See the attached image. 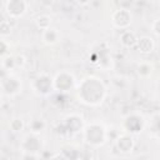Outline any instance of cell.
<instances>
[{"label":"cell","mask_w":160,"mask_h":160,"mask_svg":"<svg viewBox=\"0 0 160 160\" xmlns=\"http://www.w3.org/2000/svg\"><path fill=\"white\" fill-rule=\"evenodd\" d=\"M76 95L80 102L88 106H98L105 100L106 86L100 78L90 75L79 82L76 88Z\"/></svg>","instance_id":"6da1fadb"},{"label":"cell","mask_w":160,"mask_h":160,"mask_svg":"<svg viewBox=\"0 0 160 160\" xmlns=\"http://www.w3.org/2000/svg\"><path fill=\"white\" fill-rule=\"evenodd\" d=\"M82 135H84V140L85 142L91 146V148H99L101 146L108 138V132L106 129L102 124L100 122H90L88 124L84 130H82Z\"/></svg>","instance_id":"7a4b0ae2"},{"label":"cell","mask_w":160,"mask_h":160,"mask_svg":"<svg viewBox=\"0 0 160 160\" xmlns=\"http://www.w3.org/2000/svg\"><path fill=\"white\" fill-rule=\"evenodd\" d=\"M31 86H32L34 92L40 96H48L49 94H51L52 90H55L54 89V79H51L45 72L38 74V76H35L32 79Z\"/></svg>","instance_id":"3957f363"},{"label":"cell","mask_w":160,"mask_h":160,"mask_svg":"<svg viewBox=\"0 0 160 160\" xmlns=\"http://www.w3.org/2000/svg\"><path fill=\"white\" fill-rule=\"evenodd\" d=\"M0 84H1V91L6 96H15V95H18L21 91V88H22L21 80L18 76H15V75H12L10 72H8V74L2 72Z\"/></svg>","instance_id":"277c9868"},{"label":"cell","mask_w":160,"mask_h":160,"mask_svg":"<svg viewBox=\"0 0 160 160\" xmlns=\"http://www.w3.org/2000/svg\"><path fill=\"white\" fill-rule=\"evenodd\" d=\"M84 120L80 115L78 114H70L68 115L62 122L60 124L59 129V132H62V134H68V135H72V134H76L81 130H84Z\"/></svg>","instance_id":"5b68a950"},{"label":"cell","mask_w":160,"mask_h":160,"mask_svg":"<svg viewBox=\"0 0 160 160\" xmlns=\"http://www.w3.org/2000/svg\"><path fill=\"white\" fill-rule=\"evenodd\" d=\"M4 8L10 19H19L26 14L29 4L25 0H8L4 2Z\"/></svg>","instance_id":"8992f818"},{"label":"cell","mask_w":160,"mask_h":160,"mask_svg":"<svg viewBox=\"0 0 160 160\" xmlns=\"http://www.w3.org/2000/svg\"><path fill=\"white\" fill-rule=\"evenodd\" d=\"M20 149H21V152L38 155L42 149V141L39 138V135L30 132L29 135H26L22 139V141L20 144Z\"/></svg>","instance_id":"52a82bcc"},{"label":"cell","mask_w":160,"mask_h":160,"mask_svg":"<svg viewBox=\"0 0 160 160\" xmlns=\"http://www.w3.org/2000/svg\"><path fill=\"white\" fill-rule=\"evenodd\" d=\"M131 12L128 9L120 8L116 9L112 14H111V22L115 28L120 29V30H128V28L131 24Z\"/></svg>","instance_id":"ba28073f"},{"label":"cell","mask_w":160,"mask_h":160,"mask_svg":"<svg viewBox=\"0 0 160 160\" xmlns=\"http://www.w3.org/2000/svg\"><path fill=\"white\" fill-rule=\"evenodd\" d=\"M75 86V78L68 71H61L54 78V89L62 92L69 91Z\"/></svg>","instance_id":"9c48e42d"},{"label":"cell","mask_w":160,"mask_h":160,"mask_svg":"<svg viewBox=\"0 0 160 160\" xmlns=\"http://www.w3.org/2000/svg\"><path fill=\"white\" fill-rule=\"evenodd\" d=\"M122 125H124L125 131H128L129 134H139L144 129L145 121H144L142 116H140L138 114H130L124 119Z\"/></svg>","instance_id":"30bf717a"},{"label":"cell","mask_w":160,"mask_h":160,"mask_svg":"<svg viewBox=\"0 0 160 160\" xmlns=\"http://www.w3.org/2000/svg\"><path fill=\"white\" fill-rule=\"evenodd\" d=\"M134 145H135V142H134V139H132V136L130 134H122L115 141V148L121 154L131 152V150L134 149Z\"/></svg>","instance_id":"8fae6325"},{"label":"cell","mask_w":160,"mask_h":160,"mask_svg":"<svg viewBox=\"0 0 160 160\" xmlns=\"http://www.w3.org/2000/svg\"><path fill=\"white\" fill-rule=\"evenodd\" d=\"M41 40L46 45H55L60 40V32L55 28H50L48 30H44L41 34Z\"/></svg>","instance_id":"7c38bea8"},{"label":"cell","mask_w":160,"mask_h":160,"mask_svg":"<svg viewBox=\"0 0 160 160\" xmlns=\"http://www.w3.org/2000/svg\"><path fill=\"white\" fill-rule=\"evenodd\" d=\"M136 45L141 54H150L154 50V40L150 36H141Z\"/></svg>","instance_id":"4fadbf2b"},{"label":"cell","mask_w":160,"mask_h":160,"mask_svg":"<svg viewBox=\"0 0 160 160\" xmlns=\"http://www.w3.org/2000/svg\"><path fill=\"white\" fill-rule=\"evenodd\" d=\"M138 40L139 39L136 38V35L132 31H130V30H124L121 32V35H120V42L125 48H132V46H135L138 44Z\"/></svg>","instance_id":"5bb4252c"},{"label":"cell","mask_w":160,"mask_h":160,"mask_svg":"<svg viewBox=\"0 0 160 160\" xmlns=\"http://www.w3.org/2000/svg\"><path fill=\"white\" fill-rule=\"evenodd\" d=\"M45 128H46V122L41 118H34L29 122V130L31 134H35V135H39Z\"/></svg>","instance_id":"9a60e30c"},{"label":"cell","mask_w":160,"mask_h":160,"mask_svg":"<svg viewBox=\"0 0 160 160\" xmlns=\"http://www.w3.org/2000/svg\"><path fill=\"white\" fill-rule=\"evenodd\" d=\"M35 24L36 26L40 29V30H48L51 28V18L49 15H45V14H41L39 16H36L35 19Z\"/></svg>","instance_id":"2e32d148"},{"label":"cell","mask_w":160,"mask_h":160,"mask_svg":"<svg viewBox=\"0 0 160 160\" xmlns=\"http://www.w3.org/2000/svg\"><path fill=\"white\" fill-rule=\"evenodd\" d=\"M1 66H2V71H4V72L15 69V68H16V64H15V56H12V55L9 54V55L1 58Z\"/></svg>","instance_id":"e0dca14e"},{"label":"cell","mask_w":160,"mask_h":160,"mask_svg":"<svg viewBox=\"0 0 160 160\" xmlns=\"http://www.w3.org/2000/svg\"><path fill=\"white\" fill-rule=\"evenodd\" d=\"M138 74L141 76V78H148L150 74H151V70H152V66L149 64V62H146V61H144V62H140L139 65H138Z\"/></svg>","instance_id":"ac0fdd59"},{"label":"cell","mask_w":160,"mask_h":160,"mask_svg":"<svg viewBox=\"0 0 160 160\" xmlns=\"http://www.w3.org/2000/svg\"><path fill=\"white\" fill-rule=\"evenodd\" d=\"M9 128H10L11 131H14V132L21 131V130L24 129V121H22V119H20V118H14V119L9 122Z\"/></svg>","instance_id":"d6986e66"},{"label":"cell","mask_w":160,"mask_h":160,"mask_svg":"<svg viewBox=\"0 0 160 160\" xmlns=\"http://www.w3.org/2000/svg\"><path fill=\"white\" fill-rule=\"evenodd\" d=\"M11 32V25H10V21L9 20H1L0 22V34L2 36V39L9 35Z\"/></svg>","instance_id":"ffe728a7"},{"label":"cell","mask_w":160,"mask_h":160,"mask_svg":"<svg viewBox=\"0 0 160 160\" xmlns=\"http://www.w3.org/2000/svg\"><path fill=\"white\" fill-rule=\"evenodd\" d=\"M0 46H1V48H0V50H1V58L9 55L8 51L10 50V44L6 41V39H1V41H0Z\"/></svg>","instance_id":"44dd1931"},{"label":"cell","mask_w":160,"mask_h":160,"mask_svg":"<svg viewBox=\"0 0 160 160\" xmlns=\"http://www.w3.org/2000/svg\"><path fill=\"white\" fill-rule=\"evenodd\" d=\"M152 31L158 38H160V19H158L152 22Z\"/></svg>","instance_id":"7402d4cb"},{"label":"cell","mask_w":160,"mask_h":160,"mask_svg":"<svg viewBox=\"0 0 160 160\" xmlns=\"http://www.w3.org/2000/svg\"><path fill=\"white\" fill-rule=\"evenodd\" d=\"M21 160H38V155L22 152V154H21Z\"/></svg>","instance_id":"603a6c76"},{"label":"cell","mask_w":160,"mask_h":160,"mask_svg":"<svg viewBox=\"0 0 160 160\" xmlns=\"http://www.w3.org/2000/svg\"><path fill=\"white\" fill-rule=\"evenodd\" d=\"M51 160H69L68 158H66V155L64 154V152H59V154H56V155H54L52 158H51Z\"/></svg>","instance_id":"cb8c5ba5"}]
</instances>
